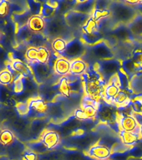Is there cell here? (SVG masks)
Listing matches in <instances>:
<instances>
[{"mask_svg":"<svg viewBox=\"0 0 142 160\" xmlns=\"http://www.w3.org/2000/svg\"><path fill=\"white\" fill-rule=\"evenodd\" d=\"M85 52V48L82 42L79 39H72L68 42L67 47L62 57L67 59L75 60L79 58Z\"/></svg>","mask_w":142,"mask_h":160,"instance_id":"1","label":"cell"},{"mask_svg":"<svg viewBox=\"0 0 142 160\" xmlns=\"http://www.w3.org/2000/svg\"><path fill=\"white\" fill-rule=\"evenodd\" d=\"M29 66L32 68L34 78L38 83L45 82L51 75V68L50 64H43L39 62H31Z\"/></svg>","mask_w":142,"mask_h":160,"instance_id":"2","label":"cell"},{"mask_svg":"<svg viewBox=\"0 0 142 160\" xmlns=\"http://www.w3.org/2000/svg\"><path fill=\"white\" fill-rule=\"evenodd\" d=\"M84 88L88 97L93 101H98L100 98L104 97L105 86L100 81H86Z\"/></svg>","mask_w":142,"mask_h":160,"instance_id":"3","label":"cell"},{"mask_svg":"<svg viewBox=\"0 0 142 160\" xmlns=\"http://www.w3.org/2000/svg\"><path fill=\"white\" fill-rule=\"evenodd\" d=\"M91 17L89 14H85L75 10L67 12L65 15V21L70 27L80 28L84 27L87 21Z\"/></svg>","mask_w":142,"mask_h":160,"instance_id":"4","label":"cell"},{"mask_svg":"<svg viewBox=\"0 0 142 160\" xmlns=\"http://www.w3.org/2000/svg\"><path fill=\"white\" fill-rule=\"evenodd\" d=\"M10 66L11 69L18 73V75H21L25 78H34V73L31 67L22 60L18 58H13L10 62Z\"/></svg>","mask_w":142,"mask_h":160,"instance_id":"5","label":"cell"},{"mask_svg":"<svg viewBox=\"0 0 142 160\" xmlns=\"http://www.w3.org/2000/svg\"><path fill=\"white\" fill-rule=\"evenodd\" d=\"M46 121L44 118H36L29 122V135L32 141H37L40 139V137L45 132Z\"/></svg>","mask_w":142,"mask_h":160,"instance_id":"6","label":"cell"},{"mask_svg":"<svg viewBox=\"0 0 142 160\" xmlns=\"http://www.w3.org/2000/svg\"><path fill=\"white\" fill-rule=\"evenodd\" d=\"M120 82H119V78H118L117 73L113 76L110 78V82L105 88V92H104V98L106 101H114L115 98L117 96V94L120 92Z\"/></svg>","mask_w":142,"mask_h":160,"instance_id":"7","label":"cell"},{"mask_svg":"<svg viewBox=\"0 0 142 160\" xmlns=\"http://www.w3.org/2000/svg\"><path fill=\"white\" fill-rule=\"evenodd\" d=\"M121 130L128 132H137L140 133V124L133 115L122 114L119 119Z\"/></svg>","mask_w":142,"mask_h":160,"instance_id":"8","label":"cell"},{"mask_svg":"<svg viewBox=\"0 0 142 160\" xmlns=\"http://www.w3.org/2000/svg\"><path fill=\"white\" fill-rule=\"evenodd\" d=\"M88 154L97 160H107L112 155V152L110 148L106 145L95 144L90 147Z\"/></svg>","mask_w":142,"mask_h":160,"instance_id":"9","label":"cell"},{"mask_svg":"<svg viewBox=\"0 0 142 160\" xmlns=\"http://www.w3.org/2000/svg\"><path fill=\"white\" fill-rule=\"evenodd\" d=\"M39 140L45 144L48 150H50L57 147L60 142V134L56 131L45 130V132L42 133Z\"/></svg>","mask_w":142,"mask_h":160,"instance_id":"10","label":"cell"},{"mask_svg":"<svg viewBox=\"0 0 142 160\" xmlns=\"http://www.w3.org/2000/svg\"><path fill=\"white\" fill-rule=\"evenodd\" d=\"M121 63L115 59L102 60L100 63V71L104 75H110L111 78L115 76L121 68Z\"/></svg>","mask_w":142,"mask_h":160,"instance_id":"11","label":"cell"},{"mask_svg":"<svg viewBox=\"0 0 142 160\" xmlns=\"http://www.w3.org/2000/svg\"><path fill=\"white\" fill-rule=\"evenodd\" d=\"M27 27L34 33H43L46 28V22L41 15H32L29 19Z\"/></svg>","mask_w":142,"mask_h":160,"instance_id":"12","label":"cell"},{"mask_svg":"<svg viewBox=\"0 0 142 160\" xmlns=\"http://www.w3.org/2000/svg\"><path fill=\"white\" fill-rule=\"evenodd\" d=\"M29 102V114L33 113L35 116L40 114H45L48 111V104L43 98H35L28 101Z\"/></svg>","mask_w":142,"mask_h":160,"instance_id":"13","label":"cell"},{"mask_svg":"<svg viewBox=\"0 0 142 160\" xmlns=\"http://www.w3.org/2000/svg\"><path fill=\"white\" fill-rule=\"evenodd\" d=\"M26 151L25 145L19 139H16L12 144L7 147V155L11 160H18Z\"/></svg>","mask_w":142,"mask_h":160,"instance_id":"14","label":"cell"},{"mask_svg":"<svg viewBox=\"0 0 142 160\" xmlns=\"http://www.w3.org/2000/svg\"><path fill=\"white\" fill-rule=\"evenodd\" d=\"M132 6H117L114 7L113 10V14L114 17H116L120 21H124V22H129L130 20H133L135 18L134 17V11L131 8Z\"/></svg>","mask_w":142,"mask_h":160,"instance_id":"15","label":"cell"},{"mask_svg":"<svg viewBox=\"0 0 142 160\" xmlns=\"http://www.w3.org/2000/svg\"><path fill=\"white\" fill-rule=\"evenodd\" d=\"M92 52L95 57L99 58L101 60L112 59L114 57L111 49L104 42H100L97 44L94 45L92 48Z\"/></svg>","mask_w":142,"mask_h":160,"instance_id":"16","label":"cell"},{"mask_svg":"<svg viewBox=\"0 0 142 160\" xmlns=\"http://www.w3.org/2000/svg\"><path fill=\"white\" fill-rule=\"evenodd\" d=\"M70 65H71L70 60L64 57L57 58L54 64V70L57 74L65 77V75H67L70 72Z\"/></svg>","mask_w":142,"mask_h":160,"instance_id":"17","label":"cell"},{"mask_svg":"<svg viewBox=\"0 0 142 160\" xmlns=\"http://www.w3.org/2000/svg\"><path fill=\"white\" fill-rule=\"evenodd\" d=\"M87 67L88 66L86 64V62L81 58L72 60L71 61V65H70V73L74 75V76L82 75L86 72Z\"/></svg>","mask_w":142,"mask_h":160,"instance_id":"18","label":"cell"},{"mask_svg":"<svg viewBox=\"0 0 142 160\" xmlns=\"http://www.w3.org/2000/svg\"><path fill=\"white\" fill-rule=\"evenodd\" d=\"M121 141L126 146H131L135 144L139 141L140 138V133L137 132H128L121 130L120 132Z\"/></svg>","mask_w":142,"mask_h":160,"instance_id":"19","label":"cell"},{"mask_svg":"<svg viewBox=\"0 0 142 160\" xmlns=\"http://www.w3.org/2000/svg\"><path fill=\"white\" fill-rule=\"evenodd\" d=\"M32 16L29 10L24 11V12H18L13 14V20L15 22V24L17 25L18 29L20 28L27 26V23L29 22V18Z\"/></svg>","mask_w":142,"mask_h":160,"instance_id":"20","label":"cell"},{"mask_svg":"<svg viewBox=\"0 0 142 160\" xmlns=\"http://www.w3.org/2000/svg\"><path fill=\"white\" fill-rule=\"evenodd\" d=\"M63 32V25L57 20H52L46 23L45 32L50 36H58Z\"/></svg>","mask_w":142,"mask_h":160,"instance_id":"21","label":"cell"},{"mask_svg":"<svg viewBox=\"0 0 142 160\" xmlns=\"http://www.w3.org/2000/svg\"><path fill=\"white\" fill-rule=\"evenodd\" d=\"M95 7V1H81L78 2V4L75 6V11L82 12L85 14H92Z\"/></svg>","mask_w":142,"mask_h":160,"instance_id":"22","label":"cell"},{"mask_svg":"<svg viewBox=\"0 0 142 160\" xmlns=\"http://www.w3.org/2000/svg\"><path fill=\"white\" fill-rule=\"evenodd\" d=\"M16 139L17 138L15 136V133L11 129H8V128L3 129L0 132V142L3 145H4L5 147L12 144Z\"/></svg>","mask_w":142,"mask_h":160,"instance_id":"23","label":"cell"},{"mask_svg":"<svg viewBox=\"0 0 142 160\" xmlns=\"http://www.w3.org/2000/svg\"><path fill=\"white\" fill-rule=\"evenodd\" d=\"M47 42V38L43 33H34L32 37L28 42L27 44L29 45V47L40 48L45 47V43Z\"/></svg>","mask_w":142,"mask_h":160,"instance_id":"24","label":"cell"},{"mask_svg":"<svg viewBox=\"0 0 142 160\" xmlns=\"http://www.w3.org/2000/svg\"><path fill=\"white\" fill-rule=\"evenodd\" d=\"M15 78L11 70L3 69L0 71V85L2 86H10L13 85Z\"/></svg>","mask_w":142,"mask_h":160,"instance_id":"25","label":"cell"},{"mask_svg":"<svg viewBox=\"0 0 142 160\" xmlns=\"http://www.w3.org/2000/svg\"><path fill=\"white\" fill-rule=\"evenodd\" d=\"M97 115L102 121H111L115 118V111L112 108L109 106H103L101 108L98 109Z\"/></svg>","mask_w":142,"mask_h":160,"instance_id":"26","label":"cell"},{"mask_svg":"<svg viewBox=\"0 0 142 160\" xmlns=\"http://www.w3.org/2000/svg\"><path fill=\"white\" fill-rule=\"evenodd\" d=\"M67 42L63 38H54L51 43V47L53 50L58 54H63L65 52L66 47H67Z\"/></svg>","mask_w":142,"mask_h":160,"instance_id":"27","label":"cell"},{"mask_svg":"<svg viewBox=\"0 0 142 160\" xmlns=\"http://www.w3.org/2000/svg\"><path fill=\"white\" fill-rule=\"evenodd\" d=\"M33 34H34V32H31L27 26H24V27L20 28L18 29L16 37H17V39L19 42L28 43V42L29 41V39L31 38Z\"/></svg>","mask_w":142,"mask_h":160,"instance_id":"28","label":"cell"},{"mask_svg":"<svg viewBox=\"0 0 142 160\" xmlns=\"http://www.w3.org/2000/svg\"><path fill=\"white\" fill-rule=\"evenodd\" d=\"M58 88H59V91L63 96L70 97L71 94V89H70V82H69L67 77L65 76L60 78L59 83H58Z\"/></svg>","mask_w":142,"mask_h":160,"instance_id":"29","label":"cell"},{"mask_svg":"<svg viewBox=\"0 0 142 160\" xmlns=\"http://www.w3.org/2000/svg\"><path fill=\"white\" fill-rule=\"evenodd\" d=\"M50 60V52L46 47L38 48V58L37 62L48 64Z\"/></svg>","mask_w":142,"mask_h":160,"instance_id":"30","label":"cell"},{"mask_svg":"<svg viewBox=\"0 0 142 160\" xmlns=\"http://www.w3.org/2000/svg\"><path fill=\"white\" fill-rule=\"evenodd\" d=\"M13 132H18V134H23L24 132H27L29 134V124L27 123L22 120H15L12 123Z\"/></svg>","mask_w":142,"mask_h":160,"instance_id":"31","label":"cell"},{"mask_svg":"<svg viewBox=\"0 0 142 160\" xmlns=\"http://www.w3.org/2000/svg\"><path fill=\"white\" fill-rule=\"evenodd\" d=\"M13 90L15 93H21L24 91L25 88V78L21 75H18L15 78L13 83Z\"/></svg>","mask_w":142,"mask_h":160,"instance_id":"32","label":"cell"},{"mask_svg":"<svg viewBox=\"0 0 142 160\" xmlns=\"http://www.w3.org/2000/svg\"><path fill=\"white\" fill-rule=\"evenodd\" d=\"M82 109L84 110V112H85V114L87 115L88 118H94L97 115L98 107H96L93 102H84L82 105Z\"/></svg>","mask_w":142,"mask_h":160,"instance_id":"33","label":"cell"},{"mask_svg":"<svg viewBox=\"0 0 142 160\" xmlns=\"http://www.w3.org/2000/svg\"><path fill=\"white\" fill-rule=\"evenodd\" d=\"M83 31H84V33H86V34H91V33L99 32L98 31V22L93 19L92 17H90V19L88 20L87 22L83 27Z\"/></svg>","mask_w":142,"mask_h":160,"instance_id":"34","label":"cell"},{"mask_svg":"<svg viewBox=\"0 0 142 160\" xmlns=\"http://www.w3.org/2000/svg\"><path fill=\"white\" fill-rule=\"evenodd\" d=\"M117 76L118 78H119V82H120V90L126 91L130 87V82H129L128 75L122 69H120L117 72Z\"/></svg>","mask_w":142,"mask_h":160,"instance_id":"35","label":"cell"},{"mask_svg":"<svg viewBox=\"0 0 142 160\" xmlns=\"http://www.w3.org/2000/svg\"><path fill=\"white\" fill-rule=\"evenodd\" d=\"M128 101H129V95L126 91H123L120 90V92L118 93L117 96L115 98V99L113 101V102L115 105H117L119 107L121 106H126Z\"/></svg>","mask_w":142,"mask_h":160,"instance_id":"36","label":"cell"},{"mask_svg":"<svg viewBox=\"0 0 142 160\" xmlns=\"http://www.w3.org/2000/svg\"><path fill=\"white\" fill-rule=\"evenodd\" d=\"M28 146H29V150L36 152V153H44V152H45L48 150L47 148L45 147V144L40 140L32 141V142L29 143Z\"/></svg>","mask_w":142,"mask_h":160,"instance_id":"37","label":"cell"},{"mask_svg":"<svg viewBox=\"0 0 142 160\" xmlns=\"http://www.w3.org/2000/svg\"><path fill=\"white\" fill-rule=\"evenodd\" d=\"M130 29L135 34H142V15L135 17L130 24Z\"/></svg>","mask_w":142,"mask_h":160,"instance_id":"38","label":"cell"},{"mask_svg":"<svg viewBox=\"0 0 142 160\" xmlns=\"http://www.w3.org/2000/svg\"><path fill=\"white\" fill-rule=\"evenodd\" d=\"M110 15H111L110 9H96V8H95L91 17L93 18V19L98 22L101 18H105L110 16Z\"/></svg>","mask_w":142,"mask_h":160,"instance_id":"39","label":"cell"},{"mask_svg":"<svg viewBox=\"0 0 142 160\" xmlns=\"http://www.w3.org/2000/svg\"><path fill=\"white\" fill-rule=\"evenodd\" d=\"M43 5L37 1H29L28 2V8L32 15H40Z\"/></svg>","mask_w":142,"mask_h":160,"instance_id":"40","label":"cell"},{"mask_svg":"<svg viewBox=\"0 0 142 160\" xmlns=\"http://www.w3.org/2000/svg\"><path fill=\"white\" fill-rule=\"evenodd\" d=\"M25 58L31 63V62H35L37 61L38 58V48L29 47L27 50L25 51L24 53Z\"/></svg>","mask_w":142,"mask_h":160,"instance_id":"41","label":"cell"},{"mask_svg":"<svg viewBox=\"0 0 142 160\" xmlns=\"http://www.w3.org/2000/svg\"><path fill=\"white\" fill-rule=\"evenodd\" d=\"M55 8H53L52 6H50L48 2L45 3V4H43L42 7V10H41V13L40 15L42 16L44 18H50L51 17L54 16V14L55 13Z\"/></svg>","mask_w":142,"mask_h":160,"instance_id":"42","label":"cell"},{"mask_svg":"<svg viewBox=\"0 0 142 160\" xmlns=\"http://www.w3.org/2000/svg\"><path fill=\"white\" fill-rule=\"evenodd\" d=\"M121 68H122L121 69L128 75L135 72L136 66H135V64L134 63L132 60L127 59L125 60L124 62H122V63H121Z\"/></svg>","mask_w":142,"mask_h":160,"instance_id":"43","label":"cell"},{"mask_svg":"<svg viewBox=\"0 0 142 160\" xmlns=\"http://www.w3.org/2000/svg\"><path fill=\"white\" fill-rule=\"evenodd\" d=\"M16 110L20 116H27L29 114V102H19L16 104Z\"/></svg>","mask_w":142,"mask_h":160,"instance_id":"44","label":"cell"},{"mask_svg":"<svg viewBox=\"0 0 142 160\" xmlns=\"http://www.w3.org/2000/svg\"><path fill=\"white\" fill-rule=\"evenodd\" d=\"M11 10V2L8 0L0 1V17H6Z\"/></svg>","mask_w":142,"mask_h":160,"instance_id":"45","label":"cell"},{"mask_svg":"<svg viewBox=\"0 0 142 160\" xmlns=\"http://www.w3.org/2000/svg\"><path fill=\"white\" fill-rule=\"evenodd\" d=\"M135 66H142V51L137 50L135 51L132 55V58H131Z\"/></svg>","mask_w":142,"mask_h":160,"instance_id":"46","label":"cell"},{"mask_svg":"<svg viewBox=\"0 0 142 160\" xmlns=\"http://www.w3.org/2000/svg\"><path fill=\"white\" fill-rule=\"evenodd\" d=\"M21 160H38V153L31 150H26L21 157Z\"/></svg>","mask_w":142,"mask_h":160,"instance_id":"47","label":"cell"},{"mask_svg":"<svg viewBox=\"0 0 142 160\" xmlns=\"http://www.w3.org/2000/svg\"><path fill=\"white\" fill-rule=\"evenodd\" d=\"M132 110L135 113H142V99H135L132 102Z\"/></svg>","mask_w":142,"mask_h":160,"instance_id":"48","label":"cell"},{"mask_svg":"<svg viewBox=\"0 0 142 160\" xmlns=\"http://www.w3.org/2000/svg\"><path fill=\"white\" fill-rule=\"evenodd\" d=\"M75 118L79 120H85L88 119L87 115L85 114V112H84V110L82 108H79L76 109L75 112Z\"/></svg>","mask_w":142,"mask_h":160,"instance_id":"49","label":"cell"},{"mask_svg":"<svg viewBox=\"0 0 142 160\" xmlns=\"http://www.w3.org/2000/svg\"><path fill=\"white\" fill-rule=\"evenodd\" d=\"M3 155H7V147H5L4 145L0 142V157Z\"/></svg>","mask_w":142,"mask_h":160,"instance_id":"50","label":"cell"},{"mask_svg":"<svg viewBox=\"0 0 142 160\" xmlns=\"http://www.w3.org/2000/svg\"><path fill=\"white\" fill-rule=\"evenodd\" d=\"M140 135L142 137V125L140 126Z\"/></svg>","mask_w":142,"mask_h":160,"instance_id":"51","label":"cell"},{"mask_svg":"<svg viewBox=\"0 0 142 160\" xmlns=\"http://www.w3.org/2000/svg\"><path fill=\"white\" fill-rule=\"evenodd\" d=\"M2 37H3V34H2V32H1V31H0V41L2 40Z\"/></svg>","mask_w":142,"mask_h":160,"instance_id":"52","label":"cell"},{"mask_svg":"<svg viewBox=\"0 0 142 160\" xmlns=\"http://www.w3.org/2000/svg\"><path fill=\"white\" fill-rule=\"evenodd\" d=\"M1 131H2V130H0V132H1Z\"/></svg>","mask_w":142,"mask_h":160,"instance_id":"53","label":"cell"},{"mask_svg":"<svg viewBox=\"0 0 142 160\" xmlns=\"http://www.w3.org/2000/svg\"><path fill=\"white\" fill-rule=\"evenodd\" d=\"M107 160H108V159H107Z\"/></svg>","mask_w":142,"mask_h":160,"instance_id":"54","label":"cell"}]
</instances>
